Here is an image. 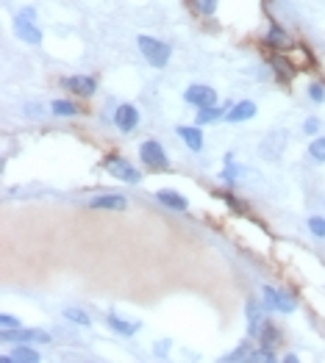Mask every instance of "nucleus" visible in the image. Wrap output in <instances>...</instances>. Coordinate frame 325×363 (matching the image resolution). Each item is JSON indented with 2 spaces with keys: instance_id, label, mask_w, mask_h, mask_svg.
<instances>
[{
  "instance_id": "f257e3e1",
  "label": "nucleus",
  "mask_w": 325,
  "mask_h": 363,
  "mask_svg": "<svg viewBox=\"0 0 325 363\" xmlns=\"http://www.w3.org/2000/svg\"><path fill=\"white\" fill-rule=\"evenodd\" d=\"M136 45H139V53L147 59V64L150 67H167V61H170V56H173V48L167 45V42H161V39H156V37H147V34H142L139 39H136Z\"/></svg>"
},
{
  "instance_id": "f03ea898",
  "label": "nucleus",
  "mask_w": 325,
  "mask_h": 363,
  "mask_svg": "<svg viewBox=\"0 0 325 363\" xmlns=\"http://www.w3.org/2000/svg\"><path fill=\"white\" fill-rule=\"evenodd\" d=\"M139 158H142L145 166H150L156 172H167L170 169V158H167L165 147H161L156 139H147V141L139 144Z\"/></svg>"
},
{
  "instance_id": "7ed1b4c3",
  "label": "nucleus",
  "mask_w": 325,
  "mask_h": 363,
  "mask_svg": "<svg viewBox=\"0 0 325 363\" xmlns=\"http://www.w3.org/2000/svg\"><path fill=\"white\" fill-rule=\"evenodd\" d=\"M3 341H9V344H48L50 333L28 330V327H12V330H3Z\"/></svg>"
},
{
  "instance_id": "20e7f679",
  "label": "nucleus",
  "mask_w": 325,
  "mask_h": 363,
  "mask_svg": "<svg viewBox=\"0 0 325 363\" xmlns=\"http://www.w3.org/2000/svg\"><path fill=\"white\" fill-rule=\"evenodd\" d=\"M106 169H109V175H114L117 180H125V184H139L142 180V175H139V169H133L125 158H120V155H109L106 158Z\"/></svg>"
},
{
  "instance_id": "39448f33",
  "label": "nucleus",
  "mask_w": 325,
  "mask_h": 363,
  "mask_svg": "<svg viewBox=\"0 0 325 363\" xmlns=\"http://www.w3.org/2000/svg\"><path fill=\"white\" fill-rule=\"evenodd\" d=\"M184 100L195 108H209V106H217V92L212 86H203V84H195L184 92Z\"/></svg>"
},
{
  "instance_id": "423d86ee",
  "label": "nucleus",
  "mask_w": 325,
  "mask_h": 363,
  "mask_svg": "<svg viewBox=\"0 0 325 363\" xmlns=\"http://www.w3.org/2000/svg\"><path fill=\"white\" fill-rule=\"evenodd\" d=\"M62 84H64V89H67V92H73V95H78V97H92V95H95V89H98V81H95L92 75L64 78Z\"/></svg>"
},
{
  "instance_id": "0eeeda50",
  "label": "nucleus",
  "mask_w": 325,
  "mask_h": 363,
  "mask_svg": "<svg viewBox=\"0 0 325 363\" xmlns=\"http://www.w3.org/2000/svg\"><path fill=\"white\" fill-rule=\"evenodd\" d=\"M114 125H117L122 133H131V130L139 125V111H136L131 103H122V106L114 111Z\"/></svg>"
},
{
  "instance_id": "6e6552de",
  "label": "nucleus",
  "mask_w": 325,
  "mask_h": 363,
  "mask_svg": "<svg viewBox=\"0 0 325 363\" xmlns=\"http://www.w3.org/2000/svg\"><path fill=\"white\" fill-rule=\"evenodd\" d=\"M261 308H264V302H256V300H248V305H245V313H248V333H250V338H256L259 330H261V324L267 322V316L261 313Z\"/></svg>"
},
{
  "instance_id": "1a4fd4ad",
  "label": "nucleus",
  "mask_w": 325,
  "mask_h": 363,
  "mask_svg": "<svg viewBox=\"0 0 325 363\" xmlns=\"http://www.w3.org/2000/svg\"><path fill=\"white\" fill-rule=\"evenodd\" d=\"M89 206L95 211H125L128 208V200L120 197V195H100V197H92Z\"/></svg>"
},
{
  "instance_id": "9d476101",
  "label": "nucleus",
  "mask_w": 325,
  "mask_h": 363,
  "mask_svg": "<svg viewBox=\"0 0 325 363\" xmlns=\"http://www.w3.org/2000/svg\"><path fill=\"white\" fill-rule=\"evenodd\" d=\"M15 31H17V37H20L23 42H28V45H39V42H42V31H39L31 20L15 17Z\"/></svg>"
},
{
  "instance_id": "9b49d317",
  "label": "nucleus",
  "mask_w": 325,
  "mask_h": 363,
  "mask_svg": "<svg viewBox=\"0 0 325 363\" xmlns=\"http://www.w3.org/2000/svg\"><path fill=\"white\" fill-rule=\"evenodd\" d=\"M284 144H286V130H272V133L261 141V155H264V158H278Z\"/></svg>"
},
{
  "instance_id": "f8f14e48",
  "label": "nucleus",
  "mask_w": 325,
  "mask_h": 363,
  "mask_svg": "<svg viewBox=\"0 0 325 363\" xmlns=\"http://www.w3.org/2000/svg\"><path fill=\"white\" fill-rule=\"evenodd\" d=\"M256 117V103L253 100H242V103H234L231 108H228V114H225V119L228 122H245V119H253Z\"/></svg>"
},
{
  "instance_id": "ddd939ff",
  "label": "nucleus",
  "mask_w": 325,
  "mask_h": 363,
  "mask_svg": "<svg viewBox=\"0 0 325 363\" xmlns=\"http://www.w3.org/2000/svg\"><path fill=\"white\" fill-rule=\"evenodd\" d=\"M234 103H225V106H209V108H198V119H195V125H206V122H217V119H223L225 114H228V108H231Z\"/></svg>"
},
{
  "instance_id": "4468645a",
  "label": "nucleus",
  "mask_w": 325,
  "mask_h": 363,
  "mask_svg": "<svg viewBox=\"0 0 325 363\" xmlns=\"http://www.w3.org/2000/svg\"><path fill=\"white\" fill-rule=\"evenodd\" d=\"M156 197H158V203H165V206H167V208H173V211H187V208H189L187 197H181L178 192H170V189L156 192Z\"/></svg>"
},
{
  "instance_id": "2eb2a0df",
  "label": "nucleus",
  "mask_w": 325,
  "mask_h": 363,
  "mask_svg": "<svg viewBox=\"0 0 325 363\" xmlns=\"http://www.w3.org/2000/svg\"><path fill=\"white\" fill-rule=\"evenodd\" d=\"M264 45H267V48H275V50H284V48L292 45V39H289V34H286L281 26H272V28L267 31V37H264Z\"/></svg>"
},
{
  "instance_id": "dca6fc26",
  "label": "nucleus",
  "mask_w": 325,
  "mask_h": 363,
  "mask_svg": "<svg viewBox=\"0 0 325 363\" xmlns=\"http://www.w3.org/2000/svg\"><path fill=\"white\" fill-rule=\"evenodd\" d=\"M178 136L187 141V147H189V150H195V153H198V150H203V133H201V128H198V125H195V128L181 125V128H178Z\"/></svg>"
},
{
  "instance_id": "f3484780",
  "label": "nucleus",
  "mask_w": 325,
  "mask_h": 363,
  "mask_svg": "<svg viewBox=\"0 0 325 363\" xmlns=\"http://www.w3.org/2000/svg\"><path fill=\"white\" fill-rule=\"evenodd\" d=\"M106 322H109V327L114 330V333H122V335H133V333H139V322H125V319H120L117 313H109L106 316Z\"/></svg>"
},
{
  "instance_id": "a211bd4d",
  "label": "nucleus",
  "mask_w": 325,
  "mask_h": 363,
  "mask_svg": "<svg viewBox=\"0 0 325 363\" xmlns=\"http://www.w3.org/2000/svg\"><path fill=\"white\" fill-rule=\"evenodd\" d=\"M256 338H259V344H261V346H270V349H275V344H278L281 333H278V327H275V324L267 319V322L261 324V330H259V335H256Z\"/></svg>"
},
{
  "instance_id": "6ab92c4d",
  "label": "nucleus",
  "mask_w": 325,
  "mask_h": 363,
  "mask_svg": "<svg viewBox=\"0 0 325 363\" xmlns=\"http://www.w3.org/2000/svg\"><path fill=\"white\" fill-rule=\"evenodd\" d=\"M270 67L275 70V75H278L281 81H292V75H295V67L289 64V59H281V56H270Z\"/></svg>"
},
{
  "instance_id": "aec40b11",
  "label": "nucleus",
  "mask_w": 325,
  "mask_h": 363,
  "mask_svg": "<svg viewBox=\"0 0 325 363\" xmlns=\"http://www.w3.org/2000/svg\"><path fill=\"white\" fill-rule=\"evenodd\" d=\"M12 363H39V349H34V346H15V352H12Z\"/></svg>"
},
{
  "instance_id": "412c9836",
  "label": "nucleus",
  "mask_w": 325,
  "mask_h": 363,
  "mask_svg": "<svg viewBox=\"0 0 325 363\" xmlns=\"http://www.w3.org/2000/svg\"><path fill=\"white\" fill-rule=\"evenodd\" d=\"M50 111L59 114V117H75V114H81V106H78V103H70V100H53V103H50Z\"/></svg>"
},
{
  "instance_id": "4be33fe9",
  "label": "nucleus",
  "mask_w": 325,
  "mask_h": 363,
  "mask_svg": "<svg viewBox=\"0 0 325 363\" xmlns=\"http://www.w3.org/2000/svg\"><path fill=\"white\" fill-rule=\"evenodd\" d=\"M261 300H264V308H267V311H278L281 291H275L272 286H264V288H261Z\"/></svg>"
},
{
  "instance_id": "5701e85b",
  "label": "nucleus",
  "mask_w": 325,
  "mask_h": 363,
  "mask_svg": "<svg viewBox=\"0 0 325 363\" xmlns=\"http://www.w3.org/2000/svg\"><path fill=\"white\" fill-rule=\"evenodd\" d=\"M239 172H242V166H236L234 158L228 155V158H225V169H223V180H228V184H236V180H239Z\"/></svg>"
},
{
  "instance_id": "b1692460",
  "label": "nucleus",
  "mask_w": 325,
  "mask_h": 363,
  "mask_svg": "<svg viewBox=\"0 0 325 363\" xmlns=\"http://www.w3.org/2000/svg\"><path fill=\"white\" fill-rule=\"evenodd\" d=\"M64 319H70V322H75V324H81V327H89V324H92L89 316H86L81 308H67V311H64Z\"/></svg>"
},
{
  "instance_id": "393cba45",
  "label": "nucleus",
  "mask_w": 325,
  "mask_h": 363,
  "mask_svg": "<svg viewBox=\"0 0 325 363\" xmlns=\"http://www.w3.org/2000/svg\"><path fill=\"white\" fill-rule=\"evenodd\" d=\"M308 155H311L314 161H325V136H322V139H314V141L308 144Z\"/></svg>"
},
{
  "instance_id": "a878e982",
  "label": "nucleus",
  "mask_w": 325,
  "mask_h": 363,
  "mask_svg": "<svg viewBox=\"0 0 325 363\" xmlns=\"http://www.w3.org/2000/svg\"><path fill=\"white\" fill-rule=\"evenodd\" d=\"M295 308H297L295 297H292L289 291H281V300H278V311H284V313H292Z\"/></svg>"
},
{
  "instance_id": "bb28decb",
  "label": "nucleus",
  "mask_w": 325,
  "mask_h": 363,
  "mask_svg": "<svg viewBox=\"0 0 325 363\" xmlns=\"http://www.w3.org/2000/svg\"><path fill=\"white\" fill-rule=\"evenodd\" d=\"M308 230H311L317 239H325V217H311V219H308Z\"/></svg>"
},
{
  "instance_id": "cd10ccee",
  "label": "nucleus",
  "mask_w": 325,
  "mask_h": 363,
  "mask_svg": "<svg viewBox=\"0 0 325 363\" xmlns=\"http://www.w3.org/2000/svg\"><path fill=\"white\" fill-rule=\"evenodd\" d=\"M192 6L201 12V14H214V9H217V0H192Z\"/></svg>"
},
{
  "instance_id": "c85d7f7f",
  "label": "nucleus",
  "mask_w": 325,
  "mask_h": 363,
  "mask_svg": "<svg viewBox=\"0 0 325 363\" xmlns=\"http://www.w3.org/2000/svg\"><path fill=\"white\" fill-rule=\"evenodd\" d=\"M250 352H253V349H250V338H248V341L239 344V349H234V352L228 355V360H245V357H250Z\"/></svg>"
},
{
  "instance_id": "c756f323",
  "label": "nucleus",
  "mask_w": 325,
  "mask_h": 363,
  "mask_svg": "<svg viewBox=\"0 0 325 363\" xmlns=\"http://www.w3.org/2000/svg\"><path fill=\"white\" fill-rule=\"evenodd\" d=\"M250 360H275V352L270 346H261V349H253L250 352Z\"/></svg>"
},
{
  "instance_id": "7c9ffc66",
  "label": "nucleus",
  "mask_w": 325,
  "mask_h": 363,
  "mask_svg": "<svg viewBox=\"0 0 325 363\" xmlns=\"http://www.w3.org/2000/svg\"><path fill=\"white\" fill-rule=\"evenodd\" d=\"M23 322L17 319V316H12V313H0V327L3 330H12V327H20Z\"/></svg>"
},
{
  "instance_id": "2f4dec72",
  "label": "nucleus",
  "mask_w": 325,
  "mask_h": 363,
  "mask_svg": "<svg viewBox=\"0 0 325 363\" xmlns=\"http://www.w3.org/2000/svg\"><path fill=\"white\" fill-rule=\"evenodd\" d=\"M308 97H311L314 103H322V100H325V89H322V84H308Z\"/></svg>"
},
{
  "instance_id": "473e14b6",
  "label": "nucleus",
  "mask_w": 325,
  "mask_h": 363,
  "mask_svg": "<svg viewBox=\"0 0 325 363\" xmlns=\"http://www.w3.org/2000/svg\"><path fill=\"white\" fill-rule=\"evenodd\" d=\"M220 197H223V200H225V203H228V206H231V208H234V211H236V214H239V211H248V206H245V203H242V200H236V197H234V195H228V192H223V195H220Z\"/></svg>"
},
{
  "instance_id": "72a5a7b5",
  "label": "nucleus",
  "mask_w": 325,
  "mask_h": 363,
  "mask_svg": "<svg viewBox=\"0 0 325 363\" xmlns=\"http://www.w3.org/2000/svg\"><path fill=\"white\" fill-rule=\"evenodd\" d=\"M17 17H23V20H31V23H37V9H34V6H26V9H20V12H17Z\"/></svg>"
},
{
  "instance_id": "f704fd0d",
  "label": "nucleus",
  "mask_w": 325,
  "mask_h": 363,
  "mask_svg": "<svg viewBox=\"0 0 325 363\" xmlns=\"http://www.w3.org/2000/svg\"><path fill=\"white\" fill-rule=\"evenodd\" d=\"M303 130H306V133H317V130H319V119H317V117H308V119L303 122Z\"/></svg>"
},
{
  "instance_id": "c9c22d12",
  "label": "nucleus",
  "mask_w": 325,
  "mask_h": 363,
  "mask_svg": "<svg viewBox=\"0 0 325 363\" xmlns=\"http://www.w3.org/2000/svg\"><path fill=\"white\" fill-rule=\"evenodd\" d=\"M156 352H158V355H167V341H161V344H158V349H156Z\"/></svg>"
}]
</instances>
